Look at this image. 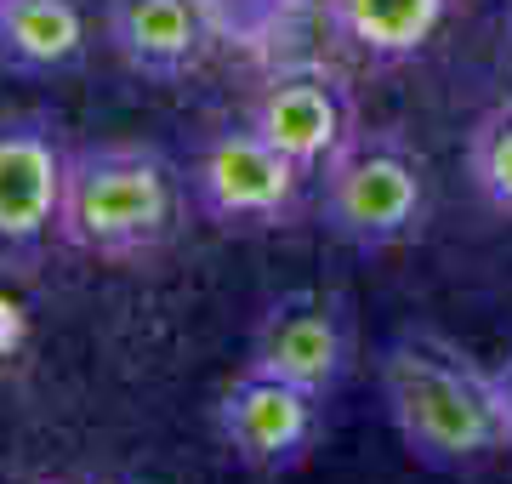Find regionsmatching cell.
<instances>
[{"label": "cell", "mask_w": 512, "mask_h": 484, "mask_svg": "<svg viewBox=\"0 0 512 484\" xmlns=\"http://www.w3.org/2000/svg\"><path fill=\"white\" fill-rule=\"evenodd\" d=\"M69 149L40 109L0 114V262H35L63 228Z\"/></svg>", "instance_id": "52a82bcc"}, {"label": "cell", "mask_w": 512, "mask_h": 484, "mask_svg": "<svg viewBox=\"0 0 512 484\" xmlns=\"http://www.w3.org/2000/svg\"><path fill=\"white\" fill-rule=\"evenodd\" d=\"M188 166L137 137H97L69 149L57 240L97 262H148L183 234Z\"/></svg>", "instance_id": "7a4b0ae2"}, {"label": "cell", "mask_w": 512, "mask_h": 484, "mask_svg": "<svg viewBox=\"0 0 512 484\" xmlns=\"http://www.w3.org/2000/svg\"><path fill=\"white\" fill-rule=\"evenodd\" d=\"M0 6H6V0H0Z\"/></svg>", "instance_id": "9a60e30c"}, {"label": "cell", "mask_w": 512, "mask_h": 484, "mask_svg": "<svg viewBox=\"0 0 512 484\" xmlns=\"http://www.w3.org/2000/svg\"><path fill=\"white\" fill-rule=\"evenodd\" d=\"M308 183V171H296L251 120L211 126L188 154L194 217L217 234H279V228H291L308 205Z\"/></svg>", "instance_id": "277c9868"}, {"label": "cell", "mask_w": 512, "mask_h": 484, "mask_svg": "<svg viewBox=\"0 0 512 484\" xmlns=\"http://www.w3.org/2000/svg\"><path fill=\"white\" fill-rule=\"evenodd\" d=\"M376 393L399 445L433 473H478L507 456L495 376L439 331H399L376 354Z\"/></svg>", "instance_id": "6da1fadb"}, {"label": "cell", "mask_w": 512, "mask_h": 484, "mask_svg": "<svg viewBox=\"0 0 512 484\" xmlns=\"http://www.w3.org/2000/svg\"><path fill=\"white\" fill-rule=\"evenodd\" d=\"M353 359H359V331H353L348 302L336 291H319V285H296L262 308L245 365L285 376L319 399H336L348 388Z\"/></svg>", "instance_id": "8992f818"}, {"label": "cell", "mask_w": 512, "mask_h": 484, "mask_svg": "<svg viewBox=\"0 0 512 484\" xmlns=\"http://www.w3.org/2000/svg\"><path fill=\"white\" fill-rule=\"evenodd\" d=\"M211 6L205 0H103V46L137 80L177 86L211 52Z\"/></svg>", "instance_id": "9c48e42d"}, {"label": "cell", "mask_w": 512, "mask_h": 484, "mask_svg": "<svg viewBox=\"0 0 512 484\" xmlns=\"http://www.w3.org/2000/svg\"><path fill=\"white\" fill-rule=\"evenodd\" d=\"M495 376V405H501V428H507V450H512V348L490 365Z\"/></svg>", "instance_id": "4fadbf2b"}, {"label": "cell", "mask_w": 512, "mask_h": 484, "mask_svg": "<svg viewBox=\"0 0 512 484\" xmlns=\"http://www.w3.org/2000/svg\"><path fill=\"white\" fill-rule=\"evenodd\" d=\"M325 410L330 399L296 388L274 371L239 365L234 382L217 393L211 428H217L222 450L251 473H291L319 450L325 439Z\"/></svg>", "instance_id": "5b68a950"}, {"label": "cell", "mask_w": 512, "mask_h": 484, "mask_svg": "<svg viewBox=\"0 0 512 484\" xmlns=\"http://www.w3.org/2000/svg\"><path fill=\"white\" fill-rule=\"evenodd\" d=\"M501 29H507V46H512V0H501Z\"/></svg>", "instance_id": "5bb4252c"}, {"label": "cell", "mask_w": 512, "mask_h": 484, "mask_svg": "<svg viewBox=\"0 0 512 484\" xmlns=\"http://www.w3.org/2000/svg\"><path fill=\"white\" fill-rule=\"evenodd\" d=\"M433 211V171L427 154L399 131L359 126L348 149L319 171V223L359 257L399 251L427 228Z\"/></svg>", "instance_id": "3957f363"}, {"label": "cell", "mask_w": 512, "mask_h": 484, "mask_svg": "<svg viewBox=\"0 0 512 484\" xmlns=\"http://www.w3.org/2000/svg\"><path fill=\"white\" fill-rule=\"evenodd\" d=\"M268 143H274L296 171H308L319 183V171L348 149V137L359 131V109H353L348 80L325 69V63H279L274 75L251 92V109H245Z\"/></svg>", "instance_id": "ba28073f"}, {"label": "cell", "mask_w": 512, "mask_h": 484, "mask_svg": "<svg viewBox=\"0 0 512 484\" xmlns=\"http://www.w3.org/2000/svg\"><path fill=\"white\" fill-rule=\"evenodd\" d=\"M330 35L376 69L410 63L439 40L450 0H319Z\"/></svg>", "instance_id": "8fae6325"}, {"label": "cell", "mask_w": 512, "mask_h": 484, "mask_svg": "<svg viewBox=\"0 0 512 484\" xmlns=\"http://www.w3.org/2000/svg\"><path fill=\"white\" fill-rule=\"evenodd\" d=\"M92 52L86 0H6L0 6V69L23 80L69 75Z\"/></svg>", "instance_id": "30bf717a"}, {"label": "cell", "mask_w": 512, "mask_h": 484, "mask_svg": "<svg viewBox=\"0 0 512 484\" xmlns=\"http://www.w3.org/2000/svg\"><path fill=\"white\" fill-rule=\"evenodd\" d=\"M461 171L495 217L512 223V92L495 97L490 109L467 126V149H461Z\"/></svg>", "instance_id": "7c38bea8"}]
</instances>
